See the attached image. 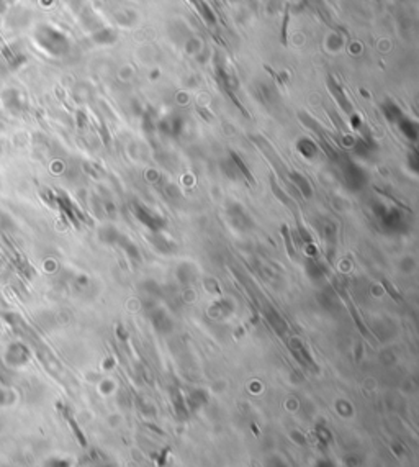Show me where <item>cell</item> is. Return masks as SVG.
<instances>
[{
  "mask_svg": "<svg viewBox=\"0 0 419 467\" xmlns=\"http://www.w3.org/2000/svg\"><path fill=\"white\" fill-rule=\"evenodd\" d=\"M193 2L197 3L198 10H200V14H202L203 16H205V20H208V21H211V23H213V21H215V15L211 14L210 7L206 5V3L203 2V0H193Z\"/></svg>",
  "mask_w": 419,
  "mask_h": 467,
  "instance_id": "cell-1",
  "label": "cell"
},
{
  "mask_svg": "<svg viewBox=\"0 0 419 467\" xmlns=\"http://www.w3.org/2000/svg\"><path fill=\"white\" fill-rule=\"evenodd\" d=\"M383 285H385V289H387V290H388V292H390V295H391V297H393V295H395V298H396V300H398V302H400V295H398V293H396L395 290H393V289H391V285H390V284H388V282H387V280H383Z\"/></svg>",
  "mask_w": 419,
  "mask_h": 467,
  "instance_id": "cell-2",
  "label": "cell"
},
{
  "mask_svg": "<svg viewBox=\"0 0 419 467\" xmlns=\"http://www.w3.org/2000/svg\"><path fill=\"white\" fill-rule=\"evenodd\" d=\"M283 235H285V241H287V246H288V251H290V254L293 256V248H292V243H290V238H288V233H287V228L283 226Z\"/></svg>",
  "mask_w": 419,
  "mask_h": 467,
  "instance_id": "cell-3",
  "label": "cell"
}]
</instances>
